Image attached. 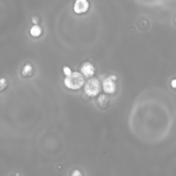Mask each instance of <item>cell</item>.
<instances>
[{"label":"cell","mask_w":176,"mask_h":176,"mask_svg":"<svg viewBox=\"0 0 176 176\" xmlns=\"http://www.w3.org/2000/svg\"><path fill=\"white\" fill-rule=\"evenodd\" d=\"M84 83V77L81 73L77 72H72L64 79L65 86L70 90H79L83 87Z\"/></svg>","instance_id":"6da1fadb"},{"label":"cell","mask_w":176,"mask_h":176,"mask_svg":"<svg viewBox=\"0 0 176 176\" xmlns=\"http://www.w3.org/2000/svg\"><path fill=\"white\" fill-rule=\"evenodd\" d=\"M100 81L96 78H92L88 80L85 85V92L89 96H95L100 91Z\"/></svg>","instance_id":"7a4b0ae2"},{"label":"cell","mask_w":176,"mask_h":176,"mask_svg":"<svg viewBox=\"0 0 176 176\" xmlns=\"http://www.w3.org/2000/svg\"><path fill=\"white\" fill-rule=\"evenodd\" d=\"M117 77L115 75H111L105 78L103 81V88L105 92L107 94H114L117 88Z\"/></svg>","instance_id":"3957f363"},{"label":"cell","mask_w":176,"mask_h":176,"mask_svg":"<svg viewBox=\"0 0 176 176\" xmlns=\"http://www.w3.org/2000/svg\"><path fill=\"white\" fill-rule=\"evenodd\" d=\"M89 8L90 3L88 0H76L73 9L76 14H83L89 10Z\"/></svg>","instance_id":"277c9868"},{"label":"cell","mask_w":176,"mask_h":176,"mask_svg":"<svg viewBox=\"0 0 176 176\" xmlns=\"http://www.w3.org/2000/svg\"><path fill=\"white\" fill-rule=\"evenodd\" d=\"M81 73L87 78L92 77L94 73H95V67L92 65V63L90 62H86L83 64V66H81Z\"/></svg>","instance_id":"5b68a950"},{"label":"cell","mask_w":176,"mask_h":176,"mask_svg":"<svg viewBox=\"0 0 176 176\" xmlns=\"http://www.w3.org/2000/svg\"><path fill=\"white\" fill-rule=\"evenodd\" d=\"M43 32V29L42 27L39 25H34L31 27V28L30 30V33L32 37H39Z\"/></svg>","instance_id":"8992f818"},{"label":"cell","mask_w":176,"mask_h":176,"mask_svg":"<svg viewBox=\"0 0 176 176\" xmlns=\"http://www.w3.org/2000/svg\"><path fill=\"white\" fill-rule=\"evenodd\" d=\"M34 72L33 67L30 63H27L23 66L22 69V74L24 76H30Z\"/></svg>","instance_id":"52a82bcc"},{"label":"cell","mask_w":176,"mask_h":176,"mask_svg":"<svg viewBox=\"0 0 176 176\" xmlns=\"http://www.w3.org/2000/svg\"><path fill=\"white\" fill-rule=\"evenodd\" d=\"M108 100H109V98L107 97V96L105 95V94H101L98 98V103H99V105L102 107H104L107 105Z\"/></svg>","instance_id":"ba28073f"},{"label":"cell","mask_w":176,"mask_h":176,"mask_svg":"<svg viewBox=\"0 0 176 176\" xmlns=\"http://www.w3.org/2000/svg\"><path fill=\"white\" fill-rule=\"evenodd\" d=\"M63 73L65 74V75L67 76H68L70 75V74L72 73V71H71L70 68L69 67H67V66H65L63 67Z\"/></svg>","instance_id":"9c48e42d"},{"label":"cell","mask_w":176,"mask_h":176,"mask_svg":"<svg viewBox=\"0 0 176 176\" xmlns=\"http://www.w3.org/2000/svg\"><path fill=\"white\" fill-rule=\"evenodd\" d=\"M72 176H82V174L79 171H74L72 173Z\"/></svg>","instance_id":"30bf717a"},{"label":"cell","mask_w":176,"mask_h":176,"mask_svg":"<svg viewBox=\"0 0 176 176\" xmlns=\"http://www.w3.org/2000/svg\"><path fill=\"white\" fill-rule=\"evenodd\" d=\"M171 84H172V87L174 88H175V79L172 81Z\"/></svg>","instance_id":"8fae6325"}]
</instances>
